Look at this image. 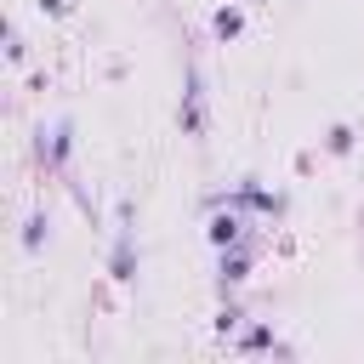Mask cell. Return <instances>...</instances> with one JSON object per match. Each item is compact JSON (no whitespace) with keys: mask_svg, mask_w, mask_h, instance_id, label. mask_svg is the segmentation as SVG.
<instances>
[{"mask_svg":"<svg viewBox=\"0 0 364 364\" xmlns=\"http://www.w3.org/2000/svg\"><path fill=\"white\" fill-rule=\"evenodd\" d=\"M239 28H245V11H239V6H222V11H216V40H233Z\"/></svg>","mask_w":364,"mask_h":364,"instance_id":"2","label":"cell"},{"mask_svg":"<svg viewBox=\"0 0 364 364\" xmlns=\"http://www.w3.org/2000/svg\"><path fill=\"white\" fill-rule=\"evenodd\" d=\"M245 273H250V262H245V256H222V284H239Z\"/></svg>","mask_w":364,"mask_h":364,"instance_id":"3","label":"cell"},{"mask_svg":"<svg viewBox=\"0 0 364 364\" xmlns=\"http://www.w3.org/2000/svg\"><path fill=\"white\" fill-rule=\"evenodd\" d=\"M233 239H239V216H233V210H228V216H210V245L228 250Z\"/></svg>","mask_w":364,"mask_h":364,"instance_id":"1","label":"cell"},{"mask_svg":"<svg viewBox=\"0 0 364 364\" xmlns=\"http://www.w3.org/2000/svg\"><path fill=\"white\" fill-rule=\"evenodd\" d=\"M330 148H336V154H341V148H353V131H347V125H336V131H330Z\"/></svg>","mask_w":364,"mask_h":364,"instance_id":"5","label":"cell"},{"mask_svg":"<svg viewBox=\"0 0 364 364\" xmlns=\"http://www.w3.org/2000/svg\"><path fill=\"white\" fill-rule=\"evenodd\" d=\"M40 239H46V216H28V228H23V245H28V250H40Z\"/></svg>","mask_w":364,"mask_h":364,"instance_id":"4","label":"cell"}]
</instances>
